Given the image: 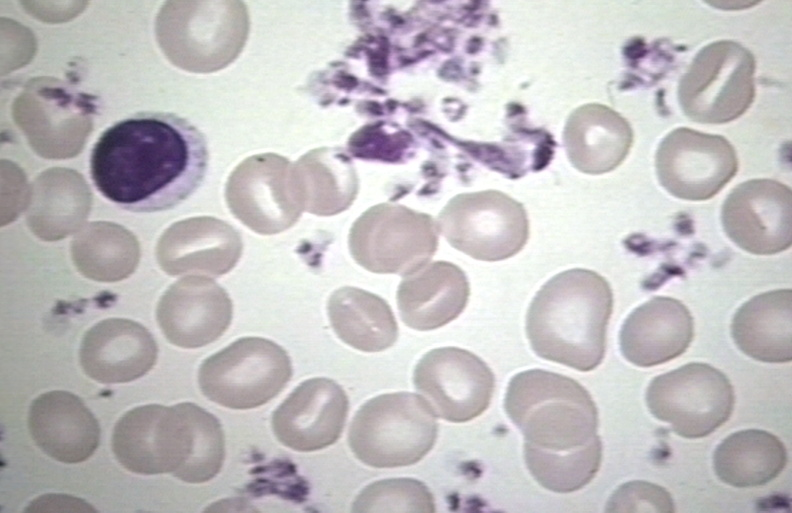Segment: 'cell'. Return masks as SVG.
Returning a JSON list of instances; mask_svg holds the SVG:
<instances>
[{
    "instance_id": "obj_26",
    "label": "cell",
    "mask_w": 792,
    "mask_h": 513,
    "mask_svg": "<svg viewBox=\"0 0 792 513\" xmlns=\"http://www.w3.org/2000/svg\"><path fill=\"white\" fill-rule=\"evenodd\" d=\"M792 290L761 293L738 308L731 323L734 343L745 355L761 362L792 359Z\"/></svg>"
},
{
    "instance_id": "obj_21",
    "label": "cell",
    "mask_w": 792,
    "mask_h": 513,
    "mask_svg": "<svg viewBox=\"0 0 792 513\" xmlns=\"http://www.w3.org/2000/svg\"><path fill=\"white\" fill-rule=\"evenodd\" d=\"M694 336V322L679 300L656 296L634 309L619 333L624 358L638 367L664 364L682 355Z\"/></svg>"
},
{
    "instance_id": "obj_4",
    "label": "cell",
    "mask_w": 792,
    "mask_h": 513,
    "mask_svg": "<svg viewBox=\"0 0 792 513\" xmlns=\"http://www.w3.org/2000/svg\"><path fill=\"white\" fill-rule=\"evenodd\" d=\"M505 411L524 436V448L556 454L602 455L598 412L577 381L541 369L520 372L508 384Z\"/></svg>"
},
{
    "instance_id": "obj_7",
    "label": "cell",
    "mask_w": 792,
    "mask_h": 513,
    "mask_svg": "<svg viewBox=\"0 0 792 513\" xmlns=\"http://www.w3.org/2000/svg\"><path fill=\"white\" fill-rule=\"evenodd\" d=\"M291 376V360L281 346L261 337H243L202 362L198 384L212 402L246 410L275 398Z\"/></svg>"
},
{
    "instance_id": "obj_6",
    "label": "cell",
    "mask_w": 792,
    "mask_h": 513,
    "mask_svg": "<svg viewBox=\"0 0 792 513\" xmlns=\"http://www.w3.org/2000/svg\"><path fill=\"white\" fill-rule=\"evenodd\" d=\"M754 55L740 43L719 40L693 58L678 85L683 113L702 124H724L742 116L755 98Z\"/></svg>"
},
{
    "instance_id": "obj_22",
    "label": "cell",
    "mask_w": 792,
    "mask_h": 513,
    "mask_svg": "<svg viewBox=\"0 0 792 513\" xmlns=\"http://www.w3.org/2000/svg\"><path fill=\"white\" fill-rule=\"evenodd\" d=\"M28 429L45 454L66 464L86 461L100 442L95 416L78 396L62 390L43 393L32 401Z\"/></svg>"
},
{
    "instance_id": "obj_13",
    "label": "cell",
    "mask_w": 792,
    "mask_h": 513,
    "mask_svg": "<svg viewBox=\"0 0 792 513\" xmlns=\"http://www.w3.org/2000/svg\"><path fill=\"white\" fill-rule=\"evenodd\" d=\"M661 186L689 201L714 197L735 176L738 158L723 136L680 127L668 133L655 154Z\"/></svg>"
},
{
    "instance_id": "obj_19",
    "label": "cell",
    "mask_w": 792,
    "mask_h": 513,
    "mask_svg": "<svg viewBox=\"0 0 792 513\" xmlns=\"http://www.w3.org/2000/svg\"><path fill=\"white\" fill-rule=\"evenodd\" d=\"M242 249L239 233L225 221L193 217L164 231L156 246V258L160 268L171 276L196 273L219 277L236 265Z\"/></svg>"
},
{
    "instance_id": "obj_32",
    "label": "cell",
    "mask_w": 792,
    "mask_h": 513,
    "mask_svg": "<svg viewBox=\"0 0 792 513\" xmlns=\"http://www.w3.org/2000/svg\"><path fill=\"white\" fill-rule=\"evenodd\" d=\"M607 512H674V501L663 487L647 481L622 484L607 502Z\"/></svg>"
},
{
    "instance_id": "obj_15",
    "label": "cell",
    "mask_w": 792,
    "mask_h": 513,
    "mask_svg": "<svg viewBox=\"0 0 792 513\" xmlns=\"http://www.w3.org/2000/svg\"><path fill=\"white\" fill-rule=\"evenodd\" d=\"M791 189L772 179H752L726 197L721 222L729 239L756 255H773L792 243Z\"/></svg>"
},
{
    "instance_id": "obj_24",
    "label": "cell",
    "mask_w": 792,
    "mask_h": 513,
    "mask_svg": "<svg viewBox=\"0 0 792 513\" xmlns=\"http://www.w3.org/2000/svg\"><path fill=\"white\" fill-rule=\"evenodd\" d=\"M563 142L567 157L580 172L604 174L616 169L633 144L628 121L612 108L590 103L568 117Z\"/></svg>"
},
{
    "instance_id": "obj_18",
    "label": "cell",
    "mask_w": 792,
    "mask_h": 513,
    "mask_svg": "<svg viewBox=\"0 0 792 513\" xmlns=\"http://www.w3.org/2000/svg\"><path fill=\"white\" fill-rule=\"evenodd\" d=\"M232 312L231 299L220 285L207 277L187 276L162 295L156 318L171 344L195 349L219 339L231 324Z\"/></svg>"
},
{
    "instance_id": "obj_5",
    "label": "cell",
    "mask_w": 792,
    "mask_h": 513,
    "mask_svg": "<svg viewBox=\"0 0 792 513\" xmlns=\"http://www.w3.org/2000/svg\"><path fill=\"white\" fill-rule=\"evenodd\" d=\"M437 415L422 396L398 392L376 396L355 413L348 431L351 451L374 468L413 465L433 448Z\"/></svg>"
},
{
    "instance_id": "obj_12",
    "label": "cell",
    "mask_w": 792,
    "mask_h": 513,
    "mask_svg": "<svg viewBox=\"0 0 792 513\" xmlns=\"http://www.w3.org/2000/svg\"><path fill=\"white\" fill-rule=\"evenodd\" d=\"M229 2H165L155 20V35L166 58L176 67L208 73L235 56L233 10Z\"/></svg>"
},
{
    "instance_id": "obj_27",
    "label": "cell",
    "mask_w": 792,
    "mask_h": 513,
    "mask_svg": "<svg viewBox=\"0 0 792 513\" xmlns=\"http://www.w3.org/2000/svg\"><path fill=\"white\" fill-rule=\"evenodd\" d=\"M331 327L347 345L363 352H380L398 338V325L388 303L373 293L343 287L328 301Z\"/></svg>"
},
{
    "instance_id": "obj_23",
    "label": "cell",
    "mask_w": 792,
    "mask_h": 513,
    "mask_svg": "<svg viewBox=\"0 0 792 513\" xmlns=\"http://www.w3.org/2000/svg\"><path fill=\"white\" fill-rule=\"evenodd\" d=\"M469 295V281L460 267L434 261L403 276L396 298L404 324L429 331L456 319L465 309Z\"/></svg>"
},
{
    "instance_id": "obj_20",
    "label": "cell",
    "mask_w": 792,
    "mask_h": 513,
    "mask_svg": "<svg viewBox=\"0 0 792 513\" xmlns=\"http://www.w3.org/2000/svg\"><path fill=\"white\" fill-rule=\"evenodd\" d=\"M157 343L140 323L108 318L92 326L83 336L79 360L84 373L102 384L134 381L156 363Z\"/></svg>"
},
{
    "instance_id": "obj_17",
    "label": "cell",
    "mask_w": 792,
    "mask_h": 513,
    "mask_svg": "<svg viewBox=\"0 0 792 513\" xmlns=\"http://www.w3.org/2000/svg\"><path fill=\"white\" fill-rule=\"evenodd\" d=\"M349 400L343 388L328 378L299 384L272 414L276 439L298 452H313L334 444L346 423Z\"/></svg>"
},
{
    "instance_id": "obj_3",
    "label": "cell",
    "mask_w": 792,
    "mask_h": 513,
    "mask_svg": "<svg viewBox=\"0 0 792 513\" xmlns=\"http://www.w3.org/2000/svg\"><path fill=\"white\" fill-rule=\"evenodd\" d=\"M613 309L608 281L595 271L558 273L536 293L526 315V334L541 358L579 371L595 369L606 351Z\"/></svg>"
},
{
    "instance_id": "obj_8",
    "label": "cell",
    "mask_w": 792,
    "mask_h": 513,
    "mask_svg": "<svg viewBox=\"0 0 792 513\" xmlns=\"http://www.w3.org/2000/svg\"><path fill=\"white\" fill-rule=\"evenodd\" d=\"M12 114L36 154L47 159L77 156L93 130L95 98L62 80L36 77L16 97Z\"/></svg>"
},
{
    "instance_id": "obj_1",
    "label": "cell",
    "mask_w": 792,
    "mask_h": 513,
    "mask_svg": "<svg viewBox=\"0 0 792 513\" xmlns=\"http://www.w3.org/2000/svg\"><path fill=\"white\" fill-rule=\"evenodd\" d=\"M205 136L173 113L141 112L108 127L90 154L99 193L131 212L172 209L191 196L208 167Z\"/></svg>"
},
{
    "instance_id": "obj_31",
    "label": "cell",
    "mask_w": 792,
    "mask_h": 513,
    "mask_svg": "<svg viewBox=\"0 0 792 513\" xmlns=\"http://www.w3.org/2000/svg\"><path fill=\"white\" fill-rule=\"evenodd\" d=\"M434 498L424 483L391 478L366 486L353 502L352 512H434Z\"/></svg>"
},
{
    "instance_id": "obj_9",
    "label": "cell",
    "mask_w": 792,
    "mask_h": 513,
    "mask_svg": "<svg viewBox=\"0 0 792 513\" xmlns=\"http://www.w3.org/2000/svg\"><path fill=\"white\" fill-rule=\"evenodd\" d=\"M436 223L452 247L482 261L508 259L519 253L529 238L524 206L497 190L456 195Z\"/></svg>"
},
{
    "instance_id": "obj_10",
    "label": "cell",
    "mask_w": 792,
    "mask_h": 513,
    "mask_svg": "<svg viewBox=\"0 0 792 513\" xmlns=\"http://www.w3.org/2000/svg\"><path fill=\"white\" fill-rule=\"evenodd\" d=\"M438 233L430 215L402 205L380 204L353 224L349 249L368 271L405 276L426 265L435 254Z\"/></svg>"
},
{
    "instance_id": "obj_11",
    "label": "cell",
    "mask_w": 792,
    "mask_h": 513,
    "mask_svg": "<svg viewBox=\"0 0 792 513\" xmlns=\"http://www.w3.org/2000/svg\"><path fill=\"white\" fill-rule=\"evenodd\" d=\"M734 400L726 375L706 363H688L658 375L646 390L651 414L689 439L706 437L722 426L732 414Z\"/></svg>"
},
{
    "instance_id": "obj_28",
    "label": "cell",
    "mask_w": 792,
    "mask_h": 513,
    "mask_svg": "<svg viewBox=\"0 0 792 513\" xmlns=\"http://www.w3.org/2000/svg\"><path fill=\"white\" fill-rule=\"evenodd\" d=\"M786 463L787 451L782 441L759 429L741 430L729 435L713 454L717 477L738 488L769 483L783 471Z\"/></svg>"
},
{
    "instance_id": "obj_29",
    "label": "cell",
    "mask_w": 792,
    "mask_h": 513,
    "mask_svg": "<svg viewBox=\"0 0 792 513\" xmlns=\"http://www.w3.org/2000/svg\"><path fill=\"white\" fill-rule=\"evenodd\" d=\"M71 256L77 270L98 282H117L137 268L140 246L123 226L107 221L86 224L71 242Z\"/></svg>"
},
{
    "instance_id": "obj_30",
    "label": "cell",
    "mask_w": 792,
    "mask_h": 513,
    "mask_svg": "<svg viewBox=\"0 0 792 513\" xmlns=\"http://www.w3.org/2000/svg\"><path fill=\"white\" fill-rule=\"evenodd\" d=\"M307 211L319 215L346 209L355 197L357 180L344 157L311 154L299 162Z\"/></svg>"
},
{
    "instance_id": "obj_14",
    "label": "cell",
    "mask_w": 792,
    "mask_h": 513,
    "mask_svg": "<svg viewBox=\"0 0 792 513\" xmlns=\"http://www.w3.org/2000/svg\"><path fill=\"white\" fill-rule=\"evenodd\" d=\"M413 382L442 419L463 423L489 406L495 377L487 364L468 350L436 348L417 363Z\"/></svg>"
},
{
    "instance_id": "obj_2",
    "label": "cell",
    "mask_w": 792,
    "mask_h": 513,
    "mask_svg": "<svg viewBox=\"0 0 792 513\" xmlns=\"http://www.w3.org/2000/svg\"><path fill=\"white\" fill-rule=\"evenodd\" d=\"M111 447L118 462L132 473H170L192 484L213 479L225 459L221 423L190 402L129 410L114 426Z\"/></svg>"
},
{
    "instance_id": "obj_25",
    "label": "cell",
    "mask_w": 792,
    "mask_h": 513,
    "mask_svg": "<svg viewBox=\"0 0 792 513\" xmlns=\"http://www.w3.org/2000/svg\"><path fill=\"white\" fill-rule=\"evenodd\" d=\"M91 192L78 172L51 168L32 184L26 223L44 241H57L76 232L91 208Z\"/></svg>"
},
{
    "instance_id": "obj_16",
    "label": "cell",
    "mask_w": 792,
    "mask_h": 513,
    "mask_svg": "<svg viewBox=\"0 0 792 513\" xmlns=\"http://www.w3.org/2000/svg\"><path fill=\"white\" fill-rule=\"evenodd\" d=\"M289 162L276 155L251 157L231 174L226 200L245 226L264 235L280 233L299 218L297 194L291 192Z\"/></svg>"
}]
</instances>
